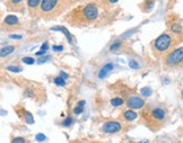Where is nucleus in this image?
Returning <instances> with one entry per match:
<instances>
[{
	"label": "nucleus",
	"mask_w": 183,
	"mask_h": 143,
	"mask_svg": "<svg viewBox=\"0 0 183 143\" xmlns=\"http://www.w3.org/2000/svg\"><path fill=\"white\" fill-rule=\"evenodd\" d=\"M98 6L95 2L79 5L64 15V20L71 26L85 27L98 18Z\"/></svg>",
	"instance_id": "1"
},
{
	"label": "nucleus",
	"mask_w": 183,
	"mask_h": 143,
	"mask_svg": "<svg viewBox=\"0 0 183 143\" xmlns=\"http://www.w3.org/2000/svg\"><path fill=\"white\" fill-rule=\"evenodd\" d=\"M76 2L77 0H42L38 13L45 19H54L69 10Z\"/></svg>",
	"instance_id": "2"
},
{
	"label": "nucleus",
	"mask_w": 183,
	"mask_h": 143,
	"mask_svg": "<svg viewBox=\"0 0 183 143\" xmlns=\"http://www.w3.org/2000/svg\"><path fill=\"white\" fill-rule=\"evenodd\" d=\"M175 34L171 33H163L157 37L153 42V51L157 56L166 55L170 52L175 48L176 38L174 36Z\"/></svg>",
	"instance_id": "3"
},
{
	"label": "nucleus",
	"mask_w": 183,
	"mask_h": 143,
	"mask_svg": "<svg viewBox=\"0 0 183 143\" xmlns=\"http://www.w3.org/2000/svg\"><path fill=\"white\" fill-rule=\"evenodd\" d=\"M142 118L149 128H153V126L159 127L166 120V110L162 107H154L152 109L149 108L144 110Z\"/></svg>",
	"instance_id": "4"
},
{
	"label": "nucleus",
	"mask_w": 183,
	"mask_h": 143,
	"mask_svg": "<svg viewBox=\"0 0 183 143\" xmlns=\"http://www.w3.org/2000/svg\"><path fill=\"white\" fill-rule=\"evenodd\" d=\"M164 64L168 68H179L183 66V46L175 48L164 59Z\"/></svg>",
	"instance_id": "5"
},
{
	"label": "nucleus",
	"mask_w": 183,
	"mask_h": 143,
	"mask_svg": "<svg viewBox=\"0 0 183 143\" xmlns=\"http://www.w3.org/2000/svg\"><path fill=\"white\" fill-rule=\"evenodd\" d=\"M127 106L129 108H134V109H140L145 106V100L139 96H130L127 100Z\"/></svg>",
	"instance_id": "6"
},
{
	"label": "nucleus",
	"mask_w": 183,
	"mask_h": 143,
	"mask_svg": "<svg viewBox=\"0 0 183 143\" xmlns=\"http://www.w3.org/2000/svg\"><path fill=\"white\" fill-rule=\"evenodd\" d=\"M102 130L105 133H116L121 130V124H120L119 122H114V121L106 122V123L103 124Z\"/></svg>",
	"instance_id": "7"
},
{
	"label": "nucleus",
	"mask_w": 183,
	"mask_h": 143,
	"mask_svg": "<svg viewBox=\"0 0 183 143\" xmlns=\"http://www.w3.org/2000/svg\"><path fill=\"white\" fill-rule=\"evenodd\" d=\"M6 7L8 10L11 11H20L24 9V0H7Z\"/></svg>",
	"instance_id": "8"
},
{
	"label": "nucleus",
	"mask_w": 183,
	"mask_h": 143,
	"mask_svg": "<svg viewBox=\"0 0 183 143\" xmlns=\"http://www.w3.org/2000/svg\"><path fill=\"white\" fill-rule=\"evenodd\" d=\"M2 25L4 26L6 25L8 26V27H10V28H13V27L19 25V20L15 15H8L5 17L4 22H2Z\"/></svg>",
	"instance_id": "9"
},
{
	"label": "nucleus",
	"mask_w": 183,
	"mask_h": 143,
	"mask_svg": "<svg viewBox=\"0 0 183 143\" xmlns=\"http://www.w3.org/2000/svg\"><path fill=\"white\" fill-rule=\"evenodd\" d=\"M17 113H18L19 116L26 122V123H28V124H33L34 123V118L30 112H27V110H25L24 108H22L20 110H17Z\"/></svg>",
	"instance_id": "10"
},
{
	"label": "nucleus",
	"mask_w": 183,
	"mask_h": 143,
	"mask_svg": "<svg viewBox=\"0 0 183 143\" xmlns=\"http://www.w3.org/2000/svg\"><path fill=\"white\" fill-rule=\"evenodd\" d=\"M155 6V0H144L140 5V9L142 13H149Z\"/></svg>",
	"instance_id": "11"
},
{
	"label": "nucleus",
	"mask_w": 183,
	"mask_h": 143,
	"mask_svg": "<svg viewBox=\"0 0 183 143\" xmlns=\"http://www.w3.org/2000/svg\"><path fill=\"white\" fill-rule=\"evenodd\" d=\"M26 2H27V7L31 10V14L33 15V11H35L38 8L40 9L42 0H26Z\"/></svg>",
	"instance_id": "12"
},
{
	"label": "nucleus",
	"mask_w": 183,
	"mask_h": 143,
	"mask_svg": "<svg viewBox=\"0 0 183 143\" xmlns=\"http://www.w3.org/2000/svg\"><path fill=\"white\" fill-rule=\"evenodd\" d=\"M170 30H171L173 34H175V35H181V34L183 33V27L182 25L179 24L178 22H174L170 24Z\"/></svg>",
	"instance_id": "13"
},
{
	"label": "nucleus",
	"mask_w": 183,
	"mask_h": 143,
	"mask_svg": "<svg viewBox=\"0 0 183 143\" xmlns=\"http://www.w3.org/2000/svg\"><path fill=\"white\" fill-rule=\"evenodd\" d=\"M113 68H114V66H113L112 63H108V64H105V66L100 70V72H98V78H100V79H104L105 76H106L110 71H112Z\"/></svg>",
	"instance_id": "14"
},
{
	"label": "nucleus",
	"mask_w": 183,
	"mask_h": 143,
	"mask_svg": "<svg viewBox=\"0 0 183 143\" xmlns=\"http://www.w3.org/2000/svg\"><path fill=\"white\" fill-rule=\"evenodd\" d=\"M51 30H59V32H62V33L66 35V37H67V40L69 43H71L72 42V36H71V34L69 33V30L66 28V27H64V26H56V27H51Z\"/></svg>",
	"instance_id": "15"
},
{
	"label": "nucleus",
	"mask_w": 183,
	"mask_h": 143,
	"mask_svg": "<svg viewBox=\"0 0 183 143\" xmlns=\"http://www.w3.org/2000/svg\"><path fill=\"white\" fill-rule=\"evenodd\" d=\"M137 113L136 112H134L132 109H129V110H126L123 113V117L126 121H129V122H132L135 121L136 118H137Z\"/></svg>",
	"instance_id": "16"
},
{
	"label": "nucleus",
	"mask_w": 183,
	"mask_h": 143,
	"mask_svg": "<svg viewBox=\"0 0 183 143\" xmlns=\"http://www.w3.org/2000/svg\"><path fill=\"white\" fill-rule=\"evenodd\" d=\"M119 0H97V4H95L98 6V7H102V8H105L108 7V6H111V5H114L116 4Z\"/></svg>",
	"instance_id": "17"
},
{
	"label": "nucleus",
	"mask_w": 183,
	"mask_h": 143,
	"mask_svg": "<svg viewBox=\"0 0 183 143\" xmlns=\"http://www.w3.org/2000/svg\"><path fill=\"white\" fill-rule=\"evenodd\" d=\"M15 51V46H13V45H8L6 48H1V56H6V55H9L10 53Z\"/></svg>",
	"instance_id": "18"
},
{
	"label": "nucleus",
	"mask_w": 183,
	"mask_h": 143,
	"mask_svg": "<svg viewBox=\"0 0 183 143\" xmlns=\"http://www.w3.org/2000/svg\"><path fill=\"white\" fill-rule=\"evenodd\" d=\"M124 100L123 98H121V97H115V98H112L111 99V105L114 107H119L121 105H123Z\"/></svg>",
	"instance_id": "19"
},
{
	"label": "nucleus",
	"mask_w": 183,
	"mask_h": 143,
	"mask_svg": "<svg viewBox=\"0 0 183 143\" xmlns=\"http://www.w3.org/2000/svg\"><path fill=\"white\" fill-rule=\"evenodd\" d=\"M53 81H54V84H58V86H64V84H66V79H64L61 76L56 77L54 79H53Z\"/></svg>",
	"instance_id": "20"
},
{
	"label": "nucleus",
	"mask_w": 183,
	"mask_h": 143,
	"mask_svg": "<svg viewBox=\"0 0 183 143\" xmlns=\"http://www.w3.org/2000/svg\"><path fill=\"white\" fill-rule=\"evenodd\" d=\"M140 92H141L142 96H145V97H149V96L152 95V89L148 88V87H145V88H142L141 90H140Z\"/></svg>",
	"instance_id": "21"
},
{
	"label": "nucleus",
	"mask_w": 183,
	"mask_h": 143,
	"mask_svg": "<svg viewBox=\"0 0 183 143\" xmlns=\"http://www.w3.org/2000/svg\"><path fill=\"white\" fill-rule=\"evenodd\" d=\"M22 61L24 63H26V64H33V63L35 62V60H34L33 58H30V56H25V58H23Z\"/></svg>",
	"instance_id": "22"
},
{
	"label": "nucleus",
	"mask_w": 183,
	"mask_h": 143,
	"mask_svg": "<svg viewBox=\"0 0 183 143\" xmlns=\"http://www.w3.org/2000/svg\"><path fill=\"white\" fill-rule=\"evenodd\" d=\"M71 123H72V118L71 117H67L66 118V121H64L61 123V125L64 126V127H68V126H70Z\"/></svg>",
	"instance_id": "23"
},
{
	"label": "nucleus",
	"mask_w": 183,
	"mask_h": 143,
	"mask_svg": "<svg viewBox=\"0 0 183 143\" xmlns=\"http://www.w3.org/2000/svg\"><path fill=\"white\" fill-rule=\"evenodd\" d=\"M11 143H26V139H24V138H22V136H18V138L13 139Z\"/></svg>",
	"instance_id": "24"
},
{
	"label": "nucleus",
	"mask_w": 183,
	"mask_h": 143,
	"mask_svg": "<svg viewBox=\"0 0 183 143\" xmlns=\"http://www.w3.org/2000/svg\"><path fill=\"white\" fill-rule=\"evenodd\" d=\"M7 70L8 71H11V72H20L22 71V68H19V66H7Z\"/></svg>",
	"instance_id": "25"
},
{
	"label": "nucleus",
	"mask_w": 183,
	"mask_h": 143,
	"mask_svg": "<svg viewBox=\"0 0 183 143\" xmlns=\"http://www.w3.org/2000/svg\"><path fill=\"white\" fill-rule=\"evenodd\" d=\"M82 110H84V106H82V105H77V106H76V108H75V110H74V112H75V114L76 115H78V114H82Z\"/></svg>",
	"instance_id": "26"
},
{
	"label": "nucleus",
	"mask_w": 183,
	"mask_h": 143,
	"mask_svg": "<svg viewBox=\"0 0 183 143\" xmlns=\"http://www.w3.org/2000/svg\"><path fill=\"white\" fill-rule=\"evenodd\" d=\"M120 46H121V42H115V43H113V45L111 46V48H110V50H111L112 52L116 51V50H118Z\"/></svg>",
	"instance_id": "27"
},
{
	"label": "nucleus",
	"mask_w": 183,
	"mask_h": 143,
	"mask_svg": "<svg viewBox=\"0 0 183 143\" xmlns=\"http://www.w3.org/2000/svg\"><path fill=\"white\" fill-rule=\"evenodd\" d=\"M35 139H36V141H38V142H43V141H45L46 140V138H45L44 134H38V135L35 136Z\"/></svg>",
	"instance_id": "28"
},
{
	"label": "nucleus",
	"mask_w": 183,
	"mask_h": 143,
	"mask_svg": "<svg viewBox=\"0 0 183 143\" xmlns=\"http://www.w3.org/2000/svg\"><path fill=\"white\" fill-rule=\"evenodd\" d=\"M130 66L132 68V69H139V66H139L138 63L136 62L135 60H131V61H130Z\"/></svg>",
	"instance_id": "29"
},
{
	"label": "nucleus",
	"mask_w": 183,
	"mask_h": 143,
	"mask_svg": "<svg viewBox=\"0 0 183 143\" xmlns=\"http://www.w3.org/2000/svg\"><path fill=\"white\" fill-rule=\"evenodd\" d=\"M49 60H51V56H50V55H48V56H43V58H41V59H38V62L44 63V62H46V61H49Z\"/></svg>",
	"instance_id": "30"
},
{
	"label": "nucleus",
	"mask_w": 183,
	"mask_h": 143,
	"mask_svg": "<svg viewBox=\"0 0 183 143\" xmlns=\"http://www.w3.org/2000/svg\"><path fill=\"white\" fill-rule=\"evenodd\" d=\"M48 48H49V44H48V43H46V42H45V43H43V45L41 46V50H43V51H46Z\"/></svg>",
	"instance_id": "31"
},
{
	"label": "nucleus",
	"mask_w": 183,
	"mask_h": 143,
	"mask_svg": "<svg viewBox=\"0 0 183 143\" xmlns=\"http://www.w3.org/2000/svg\"><path fill=\"white\" fill-rule=\"evenodd\" d=\"M60 76L64 78V79H67V78L69 77L67 73H64V71H60Z\"/></svg>",
	"instance_id": "32"
},
{
	"label": "nucleus",
	"mask_w": 183,
	"mask_h": 143,
	"mask_svg": "<svg viewBox=\"0 0 183 143\" xmlns=\"http://www.w3.org/2000/svg\"><path fill=\"white\" fill-rule=\"evenodd\" d=\"M45 52H46V51H43V50H41V51H38V53H36V55H38V56H43V55L45 54Z\"/></svg>",
	"instance_id": "33"
},
{
	"label": "nucleus",
	"mask_w": 183,
	"mask_h": 143,
	"mask_svg": "<svg viewBox=\"0 0 183 143\" xmlns=\"http://www.w3.org/2000/svg\"><path fill=\"white\" fill-rule=\"evenodd\" d=\"M53 50H54V51H61V50H62V46H53Z\"/></svg>",
	"instance_id": "34"
},
{
	"label": "nucleus",
	"mask_w": 183,
	"mask_h": 143,
	"mask_svg": "<svg viewBox=\"0 0 183 143\" xmlns=\"http://www.w3.org/2000/svg\"><path fill=\"white\" fill-rule=\"evenodd\" d=\"M10 37L11 38H22V36H20V35H10Z\"/></svg>",
	"instance_id": "35"
},
{
	"label": "nucleus",
	"mask_w": 183,
	"mask_h": 143,
	"mask_svg": "<svg viewBox=\"0 0 183 143\" xmlns=\"http://www.w3.org/2000/svg\"><path fill=\"white\" fill-rule=\"evenodd\" d=\"M139 143H149V141H148V140H144V141H141V142H139Z\"/></svg>",
	"instance_id": "36"
},
{
	"label": "nucleus",
	"mask_w": 183,
	"mask_h": 143,
	"mask_svg": "<svg viewBox=\"0 0 183 143\" xmlns=\"http://www.w3.org/2000/svg\"><path fill=\"white\" fill-rule=\"evenodd\" d=\"M182 98H183V90H182Z\"/></svg>",
	"instance_id": "37"
},
{
	"label": "nucleus",
	"mask_w": 183,
	"mask_h": 143,
	"mask_svg": "<svg viewBox=\"0 0 183 143\" xmlns=\"http://www.w3.org/2000/svg\"><path fill=\"white\" fill-rule=\"evenodd\" d=\"M75 143H82V142H75Z\"/></svg>",
	"instance_id": "38"
}]
</instances>
